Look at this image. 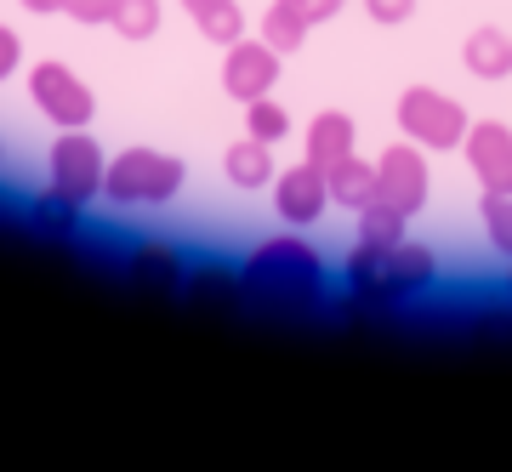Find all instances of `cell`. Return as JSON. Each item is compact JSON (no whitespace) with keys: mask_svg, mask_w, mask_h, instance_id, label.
<instances>
[{"mask_svg":"<svg viewBox=\"0 0 512 472\" xmlns=\"http://www.w3.org/2000/svg\"><path fill=\"white\" fill-rule=\"evenodd\" d=\"M370 23H410V12H416V0H365Z\"/></svg>","mask_w":512,"mask_h":472,"instance_id":"cell-24","label":"cell"},{"mask_svg":"<svg viewBox=\"0 0 512 472\" xmlns=\"http://www.w3.org/2000/svg\"><path fill=\"white\" fill-rule=\"evenodd\" d=\"M222 171H228V182H234L239 194H251V188H268V182H274V148L262 143V137H251V131H245V143H234L228 154H222Z\"/></svg>","mask_w":512,"mask_h":472,"instance_id":"cell-13","label":"cell"},{"mask_svg":"<svg viewBox=\"0 0 512 472\" xmlns=\"http://www.w3.org/2000/svg\"><path fill=\"white\" fill-rule=\"evenodd\" d=\"M353 137H359L353 114H342V109L313 114V126H308V165L330 171L336 160H348V154H353Z\"/></svg>","mask_w":512,"mask_h":472,"instance_id":"cell-11","label":"cell"},{"mask_svg":"<svg viewBox=\"0 0 512 472\" xmlns=\"http://www.w3.org/2000/svg\"><path fill=\"white\" fill-rule=\"evenodd\" d=\"M57 12H69L74 23H109L114 0H57Z\"/></svg>","mask_w":512,"mask_h":472,"instance_id":"cell-23","label":"cell"},{"mask_svg":"<svg viewBox=\"0 0 512 472\" xmlns=\"http://www.w3.org/2000/svg\"><path fill=\"white\" fill-rule=\"evenodd\" d=\"M183 6H188V12H194V6H205V0H183Z\"/></svg>","mask_w":512,"mask_h":472,"instance_id":"cell-28","label":"cell"},{"mask_svg":"<svg viewBox=\"0 0 512 472\" xmlns=\"http://www.w3.org/2000/svg\"><path fill=\"white\" fill-rule=\"evenodd\" d=\"M274 205H279V217L285 222H296V228H313V222L325 217V205H330V182H325V171L319 165H291L285 177H279V188H274Z\"/></svg>","mask_w":512,"mask_h":472,"instance_id":"cell-10","label":"cell"},{"mask_svg":"<svg viewBox=\"0 0 512 472\" xmlns=\"http://www.w3.org/2000/svg\"><path fill=\"white\" fill-rule=\"evenodd\" d=\"M183 188V160L160 148H126L120 160L103 165V194L114 205H165Z\"/></svg>","mask_w":512,"mask_h":472,"instance_id":"cell-3","label":"cell"},{"mask_svg":"<svg viewBox=\"0 0 512 472\" xmlns=\"http://www.w3.org/2000/svg\"><path fill=\"white\" fill-rule=\"evenodd\" d=\"M291 6H296L308 23H330L336 12H342V0H291Z\"/></svg>","mask_w":512,"mask_h":472,"instance_id":"cell-25","label":"cell"},{"mask_svg":"<svg viewBox=\"0 0 512 472\" xmlns=\"http://www.w3.org/2000/svg\"><path fill=\"white\" fill-rule=\"evenodd\" d=\"M52 194H63L74 205H86L92 194H103V148L86 137V126L63 131L52 143Z\"/></svg>","mask_w":512,"mask_h":472,"instance_id":"cell-6","label":"cell"},{"mask_svg":"<svg viewBox=\"0 0 512 472\" xmlns=\"http://www.w3.org/2000/svg\"><path fill=\"white\" fill-rule=\"evenodd\" d=\"M421 154H427V148H416L410 137H404V143H393L382 160H376V200L399 205L404 217H416L421 205H427V188H433Z\"/></svg>","mask_w":512,"mask_h":472,"instance_id":"cell-7","label":"cell"},{"mask_svg":"<svg viewBox=\"0 0 512 472\" xmlns=\"http://www.w3.org/2000/svg\"><path fill=\"white\" fill-rule=\"evenodd\" d=\"M404 211L387 200H370L365 211H359V245H399L404 239Z\"/></svg>","mask_w":512,"mask_h":472,"instance_id":"cell-17","label":"cell"},{"mask_svg":"<svg viewBox=\"0 0 512 472\" xmlns=\"http://www.w3.org/2000/svg\"><path fill=\"white\" fill-rule=\"evenodd\" d=\"M245 285L262 296H285V302H308V296L325 291V262L308 239L279 234L268 245H256L251 262H245Z\"/></svg>","mask_w":512,"mask_h":472,"instance_id":"cell-2","label":"cell"},{"mask_svg":"<svg viewBox=\"0 0 512 472\" xmlns=\"http://www.w3.org/2000/svg\"><path fill=\"white\" fill-rule=\"evenodd\" d=\"M29 97H35V109L46 114L57 131H80L97 114L86 80L74 69H63V63H40V69L29 74Z\"/></svg>","mask_w":512,"mask_h":472,"instance_id":"cell-5","label":"cell"},{"mask_svg":"<svg viewBox=\"0 0 512 472\" xmlns=\"http://www.w3.org/2000/svg\"><path fill=\"white\" fill-rule=\"evenodd\" d=\"M29 217H35L40 234H74V200H63V194H52V188L29 205Z\"/></svg>","mask_w":512,"mask_h":472,"instance_id":"cell-21","label":"cell"},{"mask_svg":"<svg viewBox=\"0 0 512 472\" xmlns=\"http://www.w3.org/2000/svg\"><path fill=\"white\" fill-rule=\"evenodd\" d=\"M507 291H512V279H507Z\"/></svg>","mask_w":512,"mask_h":472,"instance_id":"cell-29","label":"cell"},{"mask_svg":"<svg viewBox=\"0 0 512 472\" xmlns=\"http://www.w3.org/2000/svg\"><path fill=\"white\" fill-rule=\"evenodd\" d=\"M461 63H467V74H478V80H507L512 74V35L495 29V23L473 29V35L461 40Z\"/></svg>","mask_w":512,"mask_h":472,"instance_id":"cell-12","label":"cell"},{"mask_svg":"<svg viewBox=\"0 0 512 472\" xmlns=\"http://www.w3.org/2000/svg\"><path fill=\"white\" fill-rule=\"evenodd\" d=\"M188 18H194V29H200L211 46H234V40L245 35V12H239L234 0H205V6L188 12Z\"/></svg>","mask_w":512,"mask_h":472,"instance_id":"cell-15","label":"cell"},{"mask_svg":"<svg viewBox=\"0 0 512 472\" xmlns=\"http://www.w3.org/2000/svg\"><path fill=\"white\" fill-rule=\"evenodd\" d=\"M308 29L313 23L302 18V12H296L291 0H274V6H268V18H262V40H268V46H274V52H302V40H308Z\"/></svg>","mask_w":512,"mask_h":472,"instance_id":"cell-16","label":"cell"},{"mask_svg":"<svg viewBox=\"0 0 512 472\" xmlns=\"http://www.w3.org/2000/svg\"><path fill=\"white\" fill-rule=\"evenodd\" d=\"M279 80V52L268 40H245L239 35L222 57V91L234 97V103H256V97H268Z\"/></svg>","mask_w":512,"mask_h":472,"instance_id":"cell-8","label":"cell"},{"mask_svg":"<svg viewBox=\"0 0 512 472\" xmlns=\"http://www.w3.org/2000/svg\"><path fill=\"white\" fill-rule=\"evenodd\" d=\"M461 148H467V165L484 194H512V126L478 120V126H467Z\"/></svg>","mask_w":512,"mask_h":472,"instance_id":"cell-9","label":"cell"},{"mask_svg":"<svg viewBox=\"0 0 512 472\" xmlns=\"http://www.w3.org/2000/svg\"><path fill=\"white\" fill-rule=\"evenodd\" d=\"M109 29L126 35V40H148L154 29H160V0H114Z\"/></svg>","mask_w":512,"mask_h":472,"instance_id":"cell-18","label":"cell"},{"mask_svg":"<svg viewBox=\"0 0 512 472\" xmlns=\"http://www.w3.org/2000/svg\"><path fill=\"white\" fill-rule=\"evenodd\" d=\"M433 279H439V262L427 245H353L348 256V285L353 296H365V302H410V296L433 291Z\"/></svg>","mask_w":512,"mask_h":472,"instance_id":"cell-1","label":"cell"},{"mask_svg":"<svg viewBox=\"0 0 512 472\" xmlns=\"http://www.w3.org/2000/svg\"><path fill=\"white\" fill-rule=\"evenodd\" d=\"M330 182V205H348V211H365L370 200H376V165L359 160V154H348V160H336L325 171Z\"/></svg>","mask_w":512,"mask_h":472,"instance_id":"cell-14","label":"cell"},{"mask_svg":"<svg viewBox=\"0 0 512 472\" xmlns=\"http://www.w3.org/2000/svg\"><path fill=\"white\" fill-rule=\"evenodd\" d=\"M245 131L262 137V143H279V137L291 131V114H285V103H274V97H256V103H245Z\"/></svg>","mask_w":512,"mask_h":472,"instance_id":"cell-19","label":"cell"},{"mask_svg":"<svg viewBox=\"0 0 512 472\" xmlns=\"http://www.w3.org/2000/svg\"><path fill=\"white\" fill-rule=\"evenodd\" d=\"M29 12H57V0H23Z\"/></svg>","mask_w":512,"mask_h":472,"instance_id":"cell-27","label":"cell"},{"mask_svg":"<svg viewBox=\"0 0 512 472\" xmlns=\"http://www.w3.org/2000/svg\"><path fill=\"white\" fill-rule=\"evenodd\" d=\"M399 131L427 154H444V148H461V137H467V109L433 86H410L399 97Z\"/></svg>","mask_w":512,"mask_h":472,"instance_id":"cell-4","label":"cell"},{"mask_svg":"<svg viewBox=\"0 0 512 472\" xmlns=\"http://www.w3.org/2000/svg\"><path fill=\"white\" fill-rule=\"evenodd\" d=\"M18 63H23V40L12 35V29H0V80L18 69Z\"/></svg>","mask_w":512,"mask_h":472,"instance_id":"cell-26","label":"cell"},{"mask_svg":"<svg viewBox=\"0 0 512 472\" xmlns=\"http://www.w3.org/2000/svg\"><path fill=\"white\" fill-rule=\"evenodd\" d=\"M131 268L143 273V279H160V285L183 279V262H177V251H165V245H137L131 251Z\"/></svg>","mask_w":512,"mask_h":472,"instance_id":"cell-22","label":"cell"},{"mask_svg":"<svg viewBox=\"0 0 512 472\" xmlns=\"http://www.w3.org/2000/svg\"><path fill=\"white\" fill-rule=\"evenodd\" d=\"M484 239H490L501 256H512V194H484Z\"/></svg>","mask_w":512,"mask_h":472,"instance_id":"cell-20","label":"cell"}]
</instances>
